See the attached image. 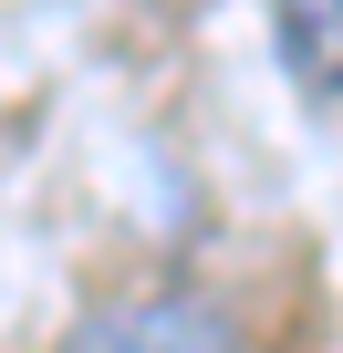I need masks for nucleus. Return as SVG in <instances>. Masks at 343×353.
I'll return each instance as SVG.
<instances>
[{"label":"nucleus","mask_w":343,"mask_h":353,"mask_svg":"<svg viewBox=\"0 0 343 353\" xmlns=\"http://www.w3.org/2000/svg\"><path fill=\"white\" fill-rule=\"evenodd\" d=\"M63 353H250V322L198 291H135L63 332Z\"/></svg>","instance_id":"obj_1"},{"label":"nucleus","mask_w":343,"mask_h":353,"mask_svg":"<svg viewBox=\"0 0 343 353\" xmlns=\"http://www.w3.org/2000/svg\"><path fill=\"white\" fill-rule=\"evenodd\" d=\"M281 11V63H291V83L312 94V104H333V83H343V0H271Z\"/></svg>","instance_id":"obj_2"}]
</instances>
